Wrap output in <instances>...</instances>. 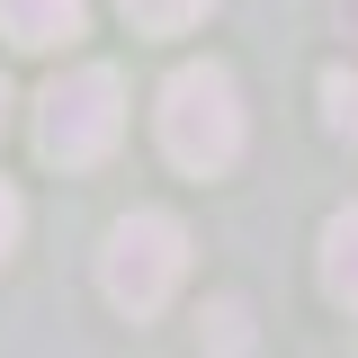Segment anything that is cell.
<instances>
[{"label":"cell","mask_w":358,"mask_h":358,"mask_svg":"<svg viewBox=\"0 0 358 358\" xmlns=\"http://www.w3.org/2000/svg\"><path fill=\"white\" fill-rule=\"evenodd\" d=\"M162 152L197 179L242 162V90L224 63H179L162 81Z\"/></svg>","instance_id":"1"},{"label":"cell","mask_w":358,"mask_h":358,"mask_svg":"<svg viewBox=\"0 0 358 358\" xmlns=\"http://www.w3.org/2000/svg\"><path fill=\"white\" fill-rule=\"evenodd\" d=\"M322 126L358 143V81H350V72H322Z\"/></svg>","instance_id":"7"},{"label":"cell","mask_w":358,"mask_h":358,"mask_svg":"<svg viewBox=\"0 0 358 358\" xmlns=\"http://www.w3.org/2000/svg\"><path fill=\"white\" fill-rule=\"evenodd\" d=\"M322 287L358 313V206H341V215L322 224Z\"/></svg>","instance_id":"5"},{"label":"cell","mask_w":358,"mask_h":358,"mask_svg":"<svg viewBox=\"0 0 358 358\" xmlns=\"http://www.w3.org/2000/svg\"><path fill=\"white\" fill-rule=\"evenodd\" d=\"M0 117H9V90H0Z\"/></svg>","instance_id":"9"},{"label":"cell","mask_w":358,"mask_h":358,"mask_svg":"<svg viewBox=\"0 0 358 358\" xmlns=\"http://www.w3.org/2000/svg\"><path fill=\"white\" fill-rule=\"evenodd\" d=\"M117 9H126L143 36H179V27H197V18H206L215 0H117Z\"/></svg>","instance_id":"6"},{"label":"cell","mask_w":358,"mask_h":358,"mask_svg":"<svg viewBox=\"0 0 358 358\" xmlns=\"http://www.w3.org/2000/svg\"><path fill=\"white\" fill-rule=\"evenodd\" d=\"M188 278V233L162 206H134V215L108 224V251H99V287L117 313H162L171 287Z\"/></svg>","instance_id":"3"},{"label":"cell","mask_w":358,"mask_h":358,"mask_svg":"<svg viewBox=\"0 0 358 358\" xmlns=\"http://www.w3.org/2000/svg\"><path fill=\"white\" fill-rule=\"evenodd\" d=\"M117 134H126V81H117L108 63H72V72L36 99V152L63 162V171L108 162Z\"/></svg>","instance_id":"2"},{"label":"cell","mask_w":358,"mask_h":358,"mask_svg":"<svg viewBox=\"0 0 358 358\" xmlns=\"http://www.w3.org/2000/svg\"><path fill=\"white\" fill-rule=\"evenodd\" d=\"M90 18V0H0V36L27 45V54H54V45H72Z\"/></svg>","instance_id":"4"},{"label":"cell","mask_w":358,"mask_h":358,"mask_svg":"<svg viewBox=\"0 0 358 358\" xmlns=\"http://www.w3.org/2000/svg\"><path fill=\"white\" fill-rule=\"evenodd\" d=\"M18 224H27V206H18V188H9V179H0V260H9V251H18Z\"/></svg>","instance_id":"8"}]
</instances>
